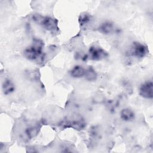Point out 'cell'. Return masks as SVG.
<instances>
[{
	"label": "cell",
	"instance_id": "6da1fadb",
	"mask_svg": "<svg viewBox=\"0 0 153 153\" xmlns=\"http://www.w3.org/2000/svg\"><path fill=\"white\" fill-rule=\"evenodd\" d=\"M44 46V42L41 39L35 38L32 44L24 50L23 55L27 59L32 61L41 59L43 57Z\"/></svg>",
	"mask_w": 153,
	"mask_h": 153
},
{
	"label": "cell",
	"instance_id": "7a4b0ae2",
	"mask_svg": "<svg viewBox=\"0 0 153 153\" xmlns=\"http://www.w3.org/2000/svg\"><path fill=\"white\" fill-rule=\"evenodd\" d=\"M32 20L38 25H41L45 30L55 33L59 30L57 20L50 16H42L39 14H34L32 16Z\"/></svg>",
	"mask_w": 153,
	"mask_h": 153
},
{
	"label": "cell",
	"instance_id": "3957f363",
	"mask_svg": "<svg viewBox=\"0 0 153 153\" xmlns=\"http://www.w3.org/2000/svg\"><path fill=\"white\" fill-rule=\"evenodd\" d=\"M108 56V53L105 50L97 45H93L88 50V58L91 60H102L106 58Z\"/></svg>",
	"mask_w": 153,
	"mask_h": 153
},
{
	"label": "cell",
	"instance_id": "277c9868",
	"mask_svg": "<svg viewBox=\"0 0 153 153\" xmlns=\"http://www.w3.org/2000/svg\"><path fill=\"white\" fill-rule=\"evenodd\" d=\"M148 51L146 45L137 41L133 42L130 49L131 55L138 59L145 57L148 53Z\"/></svg>",
	"mask_w": 153,
	"mask_h": 153
},
{
	"label": "cell",
	"instance_id": "5b68a950",
	"mask_svg": "<svg viewBox=\"0 0 153 153\" xmlns=\"http://www.w3.org/2000/svg\"><path fill=\"white\" fill-rule=\"evenodd\" d=\"M139 95L146 99H152L153 97V83L152 81H146L139 88Z\"/></svg>",
	"mask_w": 153,
	"mask_h": 153
},
{
	"label": "cell",
	"instance_id": "8992f818",
	"mask_svg": "<svg viewBox=\"0 0 153 153\" xmlns=\"http://www.w3.org/2000/svg\"><path fill=\"white\" fill-rule=\"evenodd\" d=\"M61 126L63 128H72L75 130H82L85 126V123L81 119L76 120H68L65 121L62 123Z\"/></svg>",
	"mask_w": 153,
	"mask_h": 153
},
{
	"label": "cell",
	"instance_id": "52a82bcc",
	"mask_svg": "<svg viewBox=\"0 0 153 153\" xmlns=\"http://www.w3.org/2000/svg\"><path fill=\"white\" fill-rule=\"evenodd\" d=\"M114 29V24L110 21H105L102 23L98 27V30L105 35H109L111 33Z\"/></svg>",
	"mask_w": 153,
	"mask_h": 153
},
{
	"label": "cell",
	"instance_id": "ba28073f",
	"mask_svg": "<svg viewBox=\"0 0 153 153\" xmlns=\"http://www.w3.org/2000/svg\"><path fill=\"white\" fill-rule=\"evenodd\" d=\"M120 118L124 121H132L135 118V114L131 109L126 108L121 111Z\"/></svg>",
	"mask_w": 153,
	"mask_h": 153
},
{
	"label": "cell",
	"instance_id": "9c48e42d",
	"mask_svg": "<svg viewBox=\"0 0 153 153\" xmlns=\"http://www.w3.org/2000/svg\"><path fill=\"white\" fill-rule=\"evenodd\" d=\"M40 124H41L39 123L36 124L35 126H32L29 127H27L25 130V133L28 139H32L37 136L41 127V125Z\"/></svg>",
	"mask_w": 153,
	"mask_h": 153
},
{
	"label": "cell",
	"instance_id": "30bf717a",
	"mask_svg": "<svg viewBox=\"0 0 153 153\" xmlns=\"http://www.w3.org/2000/svg\"><path fill=\"white\" fill-rule=\"evenodd\" d=\"M2 91L4 94H9L13 93L15 90V85L13 81L10 79H5L2 85Z\"/></svg>",
	"mask_w": 153,
	"mask_h": 153
},
{
	"label": "cell",
	"instance_id": "8fae6325",
	"mask_svg": "<svg viewBox=\"0 0 153 153\" xmlns=\"http://www.w3.org/2000/svg\"><path fill=\"white\" fill-rule=\"evenodd\" d=\"M85 69L80 65H76L70 71V75L72 77L79 78L84 76Z\"/></svg>",
	"mask_w": 153,
	"mask_h": 153
},
{
	"label": "cell",
	"instance_id": "7c38bea8",
	"mask_svg": "<svg viewBox=\"0 0 153 153\" xmlns=\"http://www.w3.org/2000/svg\"><path fill=\"white\" fill-rule=\"evenodd\" d=\"M84 77L86 80L88 81H94L97 78V74L96 71L91 66H89L85 69Z\"/></svg>",
	"mask_w": 153,
	"mask_h": 153
},
{
	"label": "cell",
	"instance_id": "4fadbf2b",
	"mask_svg": "<svg viewBox=\"0 0 153 153\" xmlns=\"http://www.w3.org/2000/svg\"><path fill=\"white\" fill-rule=\"evenodd\" d=\"M91 17L89 14L87 13H82L79 15L78 18L79 23L81 26H83L86 24H87L91 20Z\"/></svg>",
	"mask_w": 153,
	"mask_h": 153
}]
</instances>
